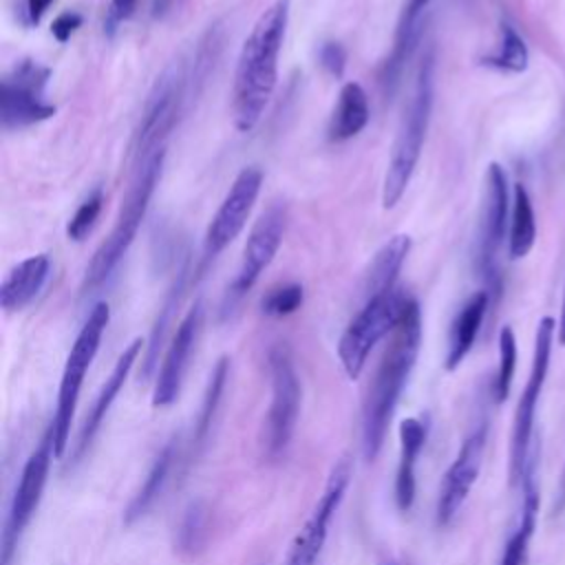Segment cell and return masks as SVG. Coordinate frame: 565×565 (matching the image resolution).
<instances>
[{
  "label": "cell",
  "mask_w": 565,
  "mask_h": 565,
  "mask_svg": "<svg viewBox=\"0 0 565 565\" xmlns=\"http://www.w3.org/2000/svg\"><path fill=\"white\" fill-rule=\"evenodd\" d=\"M289 24V0L271 2L245 38L232 88V117L241 132H249L263 117L278 79V57Z\"/></svg>",
  "instance_id": "6da1fadb"
},
{
  "label": "cell",
  "mask_w": 565,
  "mask_h": 565,
  "mask_svg": "<svg viewBox=\"0 0 565 565\" xmlns=\"http://www.w3.org/2000/svg\"><path fill=\"white\" fill-rule=\"evenodd\" d=\"M422 347V309L415 298L408 300L391 340L380 358L375 375L362 404V452L373 461L386 439L388 424L417 362Z\"/></svg>",
  "instance_id": "7a4b0ae2"
},
{
  "label": "cell",
  "mask_w": 565,
  "mask_h": 565,
  "mask_svg": "<svg viewBox=\"0 0 565 565\" xmlns=\"http://www.w3.org/2000/svg\"><path fill=\"white\" fill-rule=\"evenodd\" d=\"M435 99V57L426 53L417 75L415 86L404 108V115L397 126V135L391 148V159L386 166V174L382 181V205L384 210H393L404 196L417 161L422 157V146L426 139L430 113Z\"/></svg>",
  "instance_id": "3957f363"
},
{
  "label": "cell",
  "mask_w": 565,
  "mask_h": 565,
  "mask_svg": "<svg viewBox=\"0 0 565 565\" xmlns=\"http://www.w3.org/2000/svg\"><path fill=\"white\" fill-rule=\"evenodd\" d=\"M163 159H166V148H159L148 159H143L139 166L132 168V179L121 199L115 225H113L110 234L106 236V241L97 247V252L93 254V258L86 267L84 285H82L84 294H90L93 289L104 285L110 278V274L117 269V265L121 263L126 252L130 249V245L137 236V230L148 212L154 188L159 183V177L163 170Z\"/></svg>",
  "instance_id": "277c9868"
},
{
  "label": "cell",
  "mask_w": 565,
  "mask_h": 565,
  "mask_svg": "<svg viewBox=\"0 0 565 565\" xmlns=\"http://www.w3.org/2000/svg\"><path fill=\"white\" fill-rule=\"evenodd\" d=\"M110 320V307L108 302H95L86 322L82 324L68 358L64 362L62 380H60V391H57V402H55V413L51 419V430H53V450L55 459L64 457V450L68 446L71 437V426H73V415L79 402L82 384L84 377L97 355V349L102 344V335L108 327Z\"/></svg>",
  "instance_id": "5b68a950"
},
{
  "label": "cell",
  "mask_w": 565,
  "mask_h": 565,
  "mask_svg": "<svg viewBox=\"0 0 565 565\" xmlns=\"http://www.w3.org/2000/svg\"><path fill=\"white\" fill-rule=\"evenodd\" d=\"M411 296L399 287L375 294L364 300L362 309L349 322L338 342V358L349 380H358L375 344L393 333Z\"/></svg>",
  "instance_id": "8992f818"
},
{
  "label": "cell",
  "mask_w": 565,
  "mask_h": 565,
  "mask_svg": "<svg viewBox=\"0 0 565 565\" xmlns=\"http://www.w3.org/2000/svg\"><path fill=\"white\" fill-rule=\"evenodd\" d=\"M556 333H558L556 320L552 316H543L536 324L532 369H530L525 388L519 397L516 413H514V424H512V437H510V479H512V483H521L525 472L530 470V466H534V461L530 457L534 417H536L539 397H541L545 380H547L552 344H554Z\"/></svg>",
  "instance_id": "52a82bcc"
},
{
  "label": "cell",
  "mask_w": 565,
  "mask_h": 565,
  "mask_svg": "<svg viewBox=\"0 0 565 565\" xmlns=\"http://www.w3.org/2000/svg\"><path fill=\"white\" fill-rule=\"evenodd\" d=\"M269 380H271V399L263 422L260 450L269 461L280 459L294 437L298 413H300V380L291 355L285 347H274L269 351Z\"/></svg>",
  "instance_id": "ba28073f"
},
{
  "label": "cell",
  "mask_w": 565,
  "mask_h": 565,
  "mask_svg": "<svg viewBox=\"0 0 565 565\" xmlns=\"http://www.w3.org/2000/svg\"><path fill=\"white\" fill-rule=\"evenodd\" d=\"M51 459H55V450H53V430L49 426L40 444L35 446V450L24 461L18 486L13 490L2 539H0V565H11L15 550L20 545V539L42 501V492L51 470Z\"/></svg>",
  "instance_id": "9c48e42d"
},
{
  "label": "cell",
  "mask_w": 565,
  "mask_h": 565,
  "mask_svg": "<svg viewBox=\"0 0 565 565\" xmlns=\"http://www.w3.org/2000/svg\"><path fill=\"white\" fill-rule=\"evenodd\" d=\"M183 95H185L183 68L179 64H172L157 77L146 99L139 126L130 143L132 168L139 166L159 148H166V137L170 135V130L179 119Z\"/></svg>",
  "instance_id": "30bf717a"
},
{
  "label": "cell",
  "mask_w": 565,
  "mask_h": 565,
  "mask_svg": "<svg viewBox=\"0 0 565 565\" xmlns=\"http://www.w3.org/2000/svg\"><path fill=\"white\" fill-rule=\"evenodd\" d=\"M51 68L35 60H20L0 84V124L4 130L26 128L55 115L46 102Z\"/></svg>",
  "instance_id": "8fae6325"
},
{
  "label": "cell",
  "mask_w": 565,
  "mask_h": 565,
  "mask_svg": "<svg viewBox=\"0 0 565 565\" xmlns=\"http://www.w3.org/2000/svg\"><path fill=\"white\" fill-rule=\"evenodd\" d=\"M508 212H510V192H508V174L499 163H490L486 172V192L481 221L477 232V269L486 280V291L499 294V271H497V254L505 238L508 230Z\"/></svg>",
  "instance_id": "7c38bea8"
},
{
  "label": "cell",
  "mask_w": 565,
  "mask_h": 565,
  "mask_svg": "<svg viewBox=\"0 0 565 565\" xmlns=\"http://www.w3.org/2000/svg\"><path fill=\"white\" fill-rule=\"evenodd\" d=\"M260 185L263 170L258 166H247L236 174L203 234V265L214 260L243 232L260 194Z\"/></svg>",
  "instance_id": "4fadbf2b"
},
{
  "label": "cell",
  "mask_w": 565,
  "mask_h": 565,
  "mask_svg": "<svg viewBox=\"0 0 565 565\" xmlns=\"http://www.w3.org/2000/svg\"><path fill=\"white\" fill-rule=\"evenodd\" d=\"M353 468H351V459L342 457L329 472V479L311 510V514L307 516L305 525L298 530L296 539L291 541L289 554H287V563L285 565H316L324 541L329 536V525L333 514L338 512L344 492L349 488Z\"/></svg>",
  "instance_id": "5bb4252c"
},
{
  "label": "cell",
  "mask_w": 565,
  "mask_h": 565,
  "mask_svg": "<svg viewBox=\"0 0 565 565\" xmlns=\"http://www.w3.org/2000/svg\"><path fill=\"white\" fill-rule=\"evenodd\" d=\"M285 225H287V205L282 201H274L256 218V223L249 230V236L245 241L238 271H236V276H234V280H232V285L227 289L230 309L256 285L260 274L274 260V256H276V252H278V247L282 243Z\"/></svg>",
  "instance_id": "9a60e30c"
},
{
  "label": "cell",
  "mask_w": 565,
  "mask_h": 565,
  "mask_svg": "<svg viewBox=\"0 0 565 565\" xmlns=\"http://www.w3.org/2000/svg\"><path fill=\"white\" fill-rule=\"evenodd\" d=\"M488 439V422H479V426L472 428V433L463 439L455 461L444 475L439 499H437V525L446 527L452 523V519L459 514L463 501L468 499L483 461Z\"/></svg>",
  "instance_id": "2e32d148"
},
{
  "label": "cell",
  "mask_w": 565,
  "mask_h": 565,
  "mask_svg": "<svg viewBox=\"0 0 565 565\" xmlns=\"http://www.w3.org/2000/svg\"><path fill=\"white\" fill-rule=\"evenodd\" d=\"M201 324H203V302L196 300L188 313L183 316V320L179 322L170 347L161 360L159 373H157V382H154V391H152V406L154 408H163L170 406L179 393H181V384L194 351V344L199 340L201 333Z\"/></svg>",
  "instance_id": "e0dca14e"
},
{
  "label": "cell",
  "mask_w": 565,
  "mask_h": 565,
  "mask_svg": "<svg viewBox=\"0 0 565 565\" xmlns=\"http://www.w3.org/2000/svg\"><path fill=\"white\" fill-rule=\"evenodd\" d=\"M141 351H143V340H141V338H135V340L119 353V358H117V362H115L110 375H108L106 382L102 384V388H99V393H97V397H95V402H93V406H90V411H88V415H86V419H84V424H82V428H79V435H77V441H75L73 455H71V457H73V459H71L73 463L82 461V457L88 452V448H90L95 435L99 433V428H102V424H104V419H106V415H108L113 402H115L117 395L121 393V388H124V384H126V380H128V375H130V371H132V366H135V362H137V358H139Z\"/></svg>",
  "instance_id": "ac0fdd59"
},
{
  "label": "cell",
  "mask_w": 565,
  "mask_h": 565,
  "mask_svg": "<svg viewBox=\"0 0 565 565\" xmlns=\"http://www.w3.org/2000/svg\"><path fill=\"white\" fill-rule=\"evenodd\" d=\"M430 0H406L399 18H397V26H395V38H393V49L386 57V62L382 64L380 71V84L384 95H393V90L397 88V82L402 77V71L406 66V62L411 60L419 35H422V15L424 9L428 7Z\"/></svg>",
  "instance_id": "d6986e66"
},
{
  "label": "cell",
  "mask_w": 565,
  "mask_h": 565,
  "mask_svg": "<svg viewBox=\"0 0 565 565\" xmlns=\"http://www.w3.org/2000/svg\"><path fill=\"white\" fill-rule=\"evenodd\" d=\"M428 437V417H406L399 424V463L395 475V503L408 512L415 503V466Z\"/></svg>",
  "instance_id": "ffe728a7"
},
{
  "label": "cell",
  "mask_w": 565,
  "mask_h": 565,
  "mask_svg": "<svg viewBox=\"0 0 565 565\" xmlns=\"http://www.w3.org/2000/svg\"><path fill=\"white\" fill-rule=\"evenodd\" d=\"M51 271L46 254H35L9 269L0 285V305L7 313L24 309L44 287Z\"/></svg>",
  "instance_id": "44dd1931"
},
{
  "label": "cell",
  "mask_w": 565,
  "mask_h": 565,
  "mask_svg": "<svg viewBox=\"0 0 565 565\" xmlns=\"http://www.w3.org/2000/svg\"><path fill=\"white\" fill-rule=\"evenodd\" d=\"M490 302H492V296L486 289L475 291L463 302L459 313L455 316L450 331H448V351H446V362H444L446 371H455L463 362V358L470 353V349L479 335V329L483 324V318L488 313Z\"/></svg>",
  "instance_id": "7402d4cb"
},
{
  "label": "cell",
  "mask_w": 565,
  "mask_h": 565,
  "mask_svg": "<svg viewBox=\"0 0 565 565\" xmlns=\"http://www.w3.org/2000/svg\"><path fill=\"white\" fill-rule=\"evenodd\" d=\"M369 117H371V110H369L366 90L358 82H347L340 88L338 102L329 117V126H327L329 141L342 143L355 137L369 124Z\"/></svg>",
  "instance_id": "603a6c76"
},
{
  "label": "cell",
  "mask_w": 565,
  "mask_h": 565,
  "mask_svg": "<svg viewBox=\"0 0 565 565\" xmlns=\"http://www.w3.org/2000/svg\"><path fill=\"white\" fill-rule=\"evenodd\" d=\"M177 459H179V437H172L159 450V455L154 457L141 488L137 490V494L126 505V510H124V523L126 525H132L135 521H139L154 505V501L161 497V492L166 488V481H168Z\"/></svg>",
  "instance_id": "cb8c5ba5"
},
{
  "label": "cell",
  "mask_w": 565,
  "mask_h": 565,
  "mask_svg": "<svg viewBox=\"0 0 565 565\" xmlns=\"http://www.w3.org/2000/svg\"><path fill=\"white\" fill-rule=\"evenodd\" d=\"M227 375H230V358L223 355V358H218V362L214 364V369H212V373H210V380H207V386H205V393H203L201 411H199V415H196L194 433H192V439H190L188 466H190L192 461H196V457H201V452H203L205 446H207V439H210V433H212L216 413H218V404H221V397H223V393H225Z\"/></svg>",
  "instance_id": "d4e9b609"
},
{
  "label": "cell",
  "mask_w": 565,
  "mask_h": 565,
  "mask_svg": "<svg viewBox=\"0 0 565 565\" xmlns=\"http://www.w3.org/2000/svg\"><path fill=\"white\" fill-rule=\"evenodd\" d=\"M408 252H411L408 234H395L377 249V254L369 267V274L364 278V300L375 294L397 287L395 282H397V276L402 271V265H404Z\"/></svg>",
  "instance_id": "484cf974"
},
{
  "label": "cell",
  "mask_w": 565,
  "mask_h": 565,
  "mask_svg": "<svg viewBox=\"0 0 565 565\" xmlns=\"http://www.w3.org/2000/svg\"><path fill=\"white\" fill-rule=\"evenodd\" d=\"M523 510L516 530L510 534L505 541L501 563L499 565H527V554H530V541L536 527V512H539V497H536V486H534V466L525 472L523 481Z\"/></svg>",
  "instance_id": "4316f807"
},
{
  "label": "cell",
  "mask_w": 565,
  "mask_h": 565,
  "mask_svg": "<svg viewBox=\"0 0 565 565\" xmlns=\"http://www.w3.org/2000/svg\"><path fill=\"white\" fill-rule=\"evenodd\" d=\"M188 260L179 267L163 302H161V309H159V316L150 329V338H148V344H146V353H143V362H141V380H150L152 371L157 369V360H159V351L163 347V340H166V333H168V327L179 309V302L183 298V291H185V280H188Z\"/></svg>",
  "instance_id": "83f0119b"
},
{
  "label": "cell",
  "mask_w": 565,
  "mask_h": 565,
  "mask_svg": "<svg viewBox=\"0 0 565 565\" xmlns=\"http://www.w3.org/2000/svg\"><path fill=\"white\" fill-rule=\"evenodd\" d=\"M536 241V214L530 192L523 183H514L510 230H508V254L512 260L525 258Z\"/></svg>",
  "instance_id": "f1b7e54d"
},
{
  "label": "cell",
  "mask_w": 565,
  "mask_h": 565,
  "mask_svg": "<svg viewBox=\"0 0 565 565\" xmlns=\"http://www.w3.org/2000/svg\"><path fill=\"white\" fill-rule=\"evenodd\" d=\"M210 539V508L199 499L192 501L177 525L174 532V552L185 556V558H194L199 556Z\"/></svg>",
  "instance_id": "f546056e"
},
{
  "label": "cell",
  "mask_w": 565,
  "mask_h": 565,
  "mask_svg": "<svg viewBox=\"0 0 565 565\" xmlns=\"http://www.w3.org/2000/svg\"><path fill=\"white\" fill-rule=\"evenodd\" d=\"M527 46L523 42V38L514 31V26H510L508 22L501 24V42L497 46L494 53L483 55L481 64L497 68V71H505V73H521L527 68Z\"/></svg>",
  "instance_id": "4dcf8cb0"
},
{
  "label": "cell",
  "mask_w": 565,
  "mask_h": 565,
  "mask_svg": "<svg viewBox=\"0 0 565 565\" xmlns=\"http://www.w3.org/2000/svg\"><path fill=\"white\" fill-rule=\"evenodd\" d=\"M514 369H516V338L512 327L505 324L499 331V369L492 382V397L497 404L508 399L510 386L514 380Z\"/></svg>",
  "instance_id": "1f68e13d"
},
{
  "label": "cell",
  "mask_w": 565,
  "mask_h": 565,
  "mask_svg": "<svg viewBox=\"0 0 565 565\" xmlns=\"http://www.w3.org/2000/svg\"><path fill=\"white\" fill-rule=\"evenodd\" d=\"M305 298V289L300 282H285L278 287H271L263 300H260V309L265 316L271 318H285L291 316L294 311L300 309Z\"/></svg>",
  "instance_id": "d6a6232c"
},
{
  "label": "cell",
  "mask_w": 565,
  "mask_h": 565,
  "mask_svg": "<svg viewBox=\"0 0 565 565\" xmlns=\"http://www.w3.org/2000/svg\"><path fill=\"white\" fill-rule=\"evenodd\" d=\"M102 203H104V196H102V190L95 188L82 203L79 207L75 210V214L71 216L68 225H66V236L71 241H84V236L93 230L99 212H102Z\"/></svg>",
  "instance_id": "836d02e7"
},
{
  "label": "cell",
  "mask_w": 565,
  "mask_h": 565,
  "mask_svg": "<svg viewBox=\"0 0 565 565\" xmlns=\"http://www.w3.org/2000/svg\"><path fill=\"white\" fill-rule=\"evenodd\" d=\"M318 60L331 77L340 79L347 68V49L340 42H324L318 51Z\"/></svg>",
  "instance_id": "e575fe53"
},
{
  "label": "cell",
  "mask_w": 565,
  "mask_h": 565,
  "mask_svg": "<svg viewBox=\"0 0 565 565\" xmlns=\"http://www.w3.org/2000/svg\"><path fill=\"white\" fill-rule=\"evenodd\" d=\"M84 22V15L79 11H62L53 22H51V33L57 42H66Z\"/></svg>",
  "instance_id": "d590c367"
},
{
  "label": "cell",
  "mask_w": 565,
  "mask_h": 565,
  "mask_svg": "<svg viewBox=\"0 0 565 565\" xmlns=\"http://www.w3.org/2000/svg\"><path fill=\"white\" fill-rule=\"evenodd\" d=\"M135 9H137V0H110L108 18H106V29H108V33H113L121 22H126L128 18H132Z\"/></svg>",
  "instance_id": "8d00e7d4"
},
{
  "label": "cell",
  "mask_w": 565,
  "mask_h": 565,
  "mask_svg": "<svg viewBox=\"0 0 565 565\" xmlns=\"http://www.w3.org/2000/svg\"><path fill=\"white\" fill-rule=\"evenodd\" d=\"M53 0H22V9H20V15H22V22L26 26H35L42 15L46 13V9L51 7Z\"/></svg>",
  "instance_id": "74e56055"
},
{
  "label": "cell",
  "mask_w": 565,
  "mask_h": 565,
  "mask_svg": "<svg viewBox=\"0 0 565 565\" xmlns=\"http://www.w3.org/2000/svg\"><path fill=\"white\" fill-rule=\"evenodd\" d=\"M558 342L565 344V291H563V305H561V318H558Z\"/></svg>",
  "instance_id": "f35d334b"
},
{
  "label": "cell",
  "mask_w": 565,
  "mask_h": 565,
  "mask_svg": "<svg viewBox=\"0 0 565 565\" xmlns=\"http://www.w3.org/2000/svg\"><path fill=\"white\" fill-rule=\"evenodd\" d=\"M565 505V475H563V483H561V499H558V508Z\"/></svg>",
  "instance_id": "ab89813d"
},
{
  "label": "cell",
  "mask_w": 565,
  "mask_h": 565,
  "mask_svg": "<svg viewBox=\"0 0 565 565\" xmlns=\"http://www.w3.org/2000/svg\"><path fill=\"white\" fill-rule=\"evenodd\" d=\"M386 565H402V563H386Z\"/></svg>",
  "instance_id": "60d3db41"
}]
</instances>
